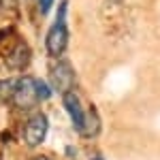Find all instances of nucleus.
<instances>
[{"label":"nucleus","mask_w":160,"mask_h":160,"mask_svg":"<svg viewBox=\"0 0 160 160\" xmlns=\"http://www.w3.org/2000/svg\"><path fill=\"white\" fill-rule=\"evenodd\" d=\"M7 62H9V66L15 68V71L26 68L28 62H30V49H28V45H26V43H17L11 49V53L7 56Z\"/></svg>","instance_id":"6"},{"label":"nucleus","mask_w":160,"mask_h":160,"mask_svg":"<svg viewBox=\"0 0 160 160\" xmlns=\"http://www.w3.org/2000/svg\"><path fill=\"white\" fill-rule=\"evenodd\" d=\"M34 92H37V98L38 100H47L51 96L49 86H47L45 81H41V79H34Z\"/></svg>","instance_id":"7"},{"label":"nucleus","mask_w":160,"mask_h":160,"mask_svg":"<svg viewBox=\"0 0 160 160\" xmlns=\"http://www.w3.org/2000/svg\"><path fill=\"white\" fill-rule=\"evenodd\" d=\"M51 2H53V0H41V11L47 13V11L51 9Z\"/></svg>","instance_id":"9"},{"label":"nucleus","mask_w":160,"mask_h":160,"mask_svg":"<svg viewBox=\"0 0 160 160\" xmlns=\"http://www.w3.org/2000/svg\"><path fill=\"white\" fill-rule=\"evenodd\" d=\"M49 81L53 90H58L60 94H68L75 86V71L68 60H58L49 71Z\"/></svg>","instance_id":"1"},{"label":"nucleus","mask_w":160,"mask_h":160,"mask_svg":"<svg viewBox=\"0 0 160 160\" xmlns=\"http://www.w3.org/2000/svg\"><path fill=\"white\" fill-rule=\"evenodd\" d=\"M64 107H66V113H71V120H73L75 128L81 132V128H83V122H86V113H83V107H81L79 98L75 96L73 92L64 94Z\"/></svg>","instance_id":"5"},{"label":"nucleus","mask_w":160,"mask_h":160,"mask_svg":"<svg viewBox=\"0 0 160 160\" xmlns=\"http://www.w3.org/2000/svg\"><path fill=\"white\" fill-rule=\"evenodd\" d=\"M47 135V118L43 113H32V118L24 126V139L30 148H37Z\"/></svg>","instance_id":"3"},{"label":"nucleus","mask_w":160,"mask_h":160,"mask_svg":"<svg viewBox=\"0 0 160 160\" xmlns=\"http://www.w3.org/2000/svg\"><path fill=\"white\" fill-rule=\"evenodd\" d=\"M17 79H9V81H0V98H11L13 90H15Z\"/></svg>","instance_id":"8"},{"label":"nucleus","mask_w":160,"mask_h":160,"mask_svg":"<svg viewBox=\"0 0 160 160\" xmlns=\"http://www.w3.org/2000/svg\"><path fill=\"white\" fill-rule=\"evenodd\" d=\"M94 160H100V158H94Z\"/></svg>","instance_id":"11"},{"label":"nucleus","mask_w":160,"mask_h":160,"mask_svg":"<svg viewBox=\"0 0 160 160\" xmlns=\"http://www.w3.org/2000/svg\"><path fill=\"white\" fill-rule=\"evenodd\" d=\"M13 105L19 109H32V105L37 102V92H34V79L32 77H22L17 79L15 90H13Z\"/></svg>","instance_id":"2"},{"label":"nucleus","mask_w":160,"mask_h":160,"mask_svg":"<svg viewBox=\"0 0 160 160\" xmlns=\"http://www.w3.org/2000/svg\"><path fill=\"white\" fill-rule=\"evenodd\" d=\"M66 45H68V30H66V26L64 24H53L51 30L47 32V37H45L47 53L53 56V58H58V56L64 53Z\"/></svg>","instance_id":"4"},{"label":"nucleus","mask_w":160,"mask_h":160,"mask_svg":"<svg viewBox=\"0 0 160 160\" xmlns=\"http://www.w3.org/2000/svg\"><path fill=\"white\" fill-rule=\"evenodd\" d=\"M37 160H47V158H37Z\"/></svg>","instance_id":"10"}]
</instances>
